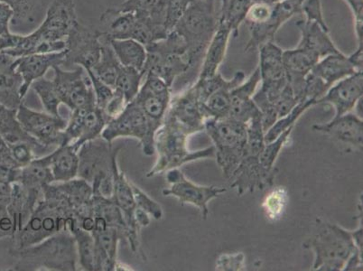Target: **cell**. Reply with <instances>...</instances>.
Returning a JSON list of instances; mask_svg holds the SVG:
<instances>
[{
	"label": "cell",
	"mask_w": 363,
	"mask_h": 271,
	"mask_svg": "<svg viewBox=\"0 0 363 271\" xmlns=\"http://www.w3.org/2000/svg\"><path fill=\"white\" fill-rule=\"evenodd\" d=\"M301 14L305 15L306 21L318 23L323 28H328L323 18L321 0H303Z\"/></svg>",
	"instance_id": "cell-54"
},
{
	"label": "cell",
	"mask_w": 363,
	"mask_h": 271,
	"mask_svg": "<svg viewBox=\"0 0 363 271\" xmlns=\"http://www.w3.org/2000/svg\"><path fill=\"white\" fill-rule=\"evenodd\" d=\"M13 18V11L5 2L0 1V36L11 33V21Z\"/></svg>",
	"instance_id": "cell-57"
},
{
	"label": "cell",
	"mask_w": 363,
	"mask_h": 271,
	"mask_svg": "<svg viewBox=\"0 0 363 271\" xmlns=\"http://www.w3.org/2000/svg\"><path fill=\"white\" fill-rule=\"evenodd\" d=\"M289 203L288 191L284 187H277L270 192L262 204V209L267 219H280Z\"/></svg>",
	"instance_id": "cell-44"
},
{
	"label": "cell",
	"mask_w": 363,
	"mask_h": 271,
	"mask_svg": "<svg viewBox=\"0 0 363 271\" xmlns=\"http://www.w3.org/2000/svg\"><path fill=\"white\" fill-rule=\"evenodd\" d=\"M132 192H133V197L135 204L138 209L146 211V213L154 220L160 221L163 218V209L157 201L152 199L147 193H145L141 188L138 187L130 181Z\"/></svg>",
	"instance_id": "cell-46"
},
{
	"label": "cell",
	"mask_w": 363,
	"mask_h": 271,
	"mask_svg": "<svg viewBox=\"0 0 363 271\" xmlns=\"http://www.w3.org/2000/svg\"><path fill=\"white\" fill-rule=\"evenodd\" d=\"M216 0H191L174 31L186 42L193 65L204 55L219 26Z\"/></svg>",
	"instance_id": "cell-5"
},
{
	"label": "cell",
	"mask_w": 363,
	"mask_h": 271,
	"mask_svg": "<svg viewBox=\"0 0 363 271\" xmlns=\"http://www.w3.org/2000/svg\"><path fill=\"white\" fill-rule=\"evenodd\" d=\"M164 118L176 122L190 136L204 131L207 120L202 105L191 87L183 94L171 99Z\"/></svg>",
	"instance_id": "cell-20"
},
{
	"label": "cell",
	"mask_w": 363,
	"mask_h": 271,
	"mask_svg": "<svg viewBox=\"0 0 363 271\" xmlns=\"http://www.w3.org/2000/svg\"><path fill=\"white\" fill-rule=\"evenodd\" d=\"M155 136L146 115L134 101L126 105L123 111L108 121L101 137L111 143L118 138H133L140 142L142 152L147 157L154 156Z\"/></svg>",
	"instance_id": "cell-9"
},
{
	"label": "cell",
	"mask_w": 363,
	"mask_h": 271,
	"mask_svg": "<svg viewBox=\"0 0 363 271\" xmlns=\"http://www.w3.org/2000/svg\"><path fill=\"white\" fill-rule=\"evenodd\" d=\"M293 128L294 127L289 128L288 131L283 132L275 140L265 144V147H264L262 153H260L259 160L262 162L263 167H266L267 170H275L274 165H275L277 158L279 156L280 151L282 150V148L288 142Z\"/></svg>",
	"instance_id": "cell-45"
},
{
	"label": "cell",
	"mask_w": 363,
	"mask_h": 271,
	"mask_svg": "<svg viewBox=\"0 0 363 271\" xmlns=\"http://www.w3.org/2000/svg\"><path fill=\"white\" fill-rule=\"evenodd\" d=\"M48 154L35 158L28 166L21 168L16 181L28 189L38 192H44L45 186L55 183Z\"/></svg>",
	"instance_id": "cell-33"
},
{
	"label": "cell",
	"mask_w": 363,
	"mask_h": 271,
	"mask_svg": "<svg viewBox=\"0 0 363 271\" xmlns=\"http://www.w3.org/2000/svg\"><path fill=\"white\" fill-rule=\"evenodd\" d=\"M259 84L260 74L259 68H257L247 81H244L230 92L229 118L247 124L252 118L262 114L253 101V95Z\"/></svg>",
	"instance_id": "cell-27"
},
{
	"label": "cell",
	"mask_w": 363,
	"mask_h": 271,
	"mask_svg": "<svg viewBox=\"0 0 363 271\" xmlns=\"http://www.w3.org/2000/svg\"><path fill=\"white\" fill-rule=\"evenodd\" d=\"M143 75L137 69L121 66L115 82L114 90L123 96L126 104H130L137 97L140 90Z\"/></svg>",
	"instance_id": "cell-41"
},
{
	"label": "cell",
	"mask_w": 363,
	"mask_h": 271,
	"mask_svg": "<svg viewBox=\"0 0 363 271\" xmlns=\"http://www.w3.org/2000/svg\"><path fill=\"white\" fill-rule=\"evenodd\" d=\"M107 39L121 65L142 71L147 59L144 45L133 39Z\"/></svg>",
	"instance_id": "cell-35"
},
{
	"label": "cell",
	"mask_w": 363,
	"mask_h": 271,
	"mask_svg": "<svg viewBox=\"0 0 363 271\" xmlns=\"http://www.w3.org/2000/svg\"><path fill=\"white\" fill-rule=\"evenodd\" d=\"M312 128L319 133L331 136L343 144L362 150L363 121L357 114L349 112L333 118L328 123L315 124Z\"/></svg>",
	"instance_id": "cell-25"
},
{
	"label": "cell",
	"mask_w": 363,
	"mask_h": 271,
	"mask_svg": "<svg viewBox=\"0 0 363 271\" xmlns=\"http://www.w3.org/2000/svg\"><path fill=\"white\" fill-rule=\"evenodd\" d=\"M75 238L76 249L78 254V264L82 270L95 271V240L90 231L77 226L72 231Z\"/></svg>",
	"instance_id": "cell-40"
},
{
	"label": "cell",
	"mask_w": 363,
	"mask_h": 271,
	"mask_svg": "<svg viewBox=\"0 0 363 271\" xmlns=\"http://www.w3.org/2000/svg\"><path fill=\"white\" fill-rule=\"evenodd\" d=\"M259 49V65L257 68L262 84L259 92L272 102L289 84L283 62V50L273 41L266 43Z\"/></svg>",
	"instance_id": "cell-15"
},
{
	"label": "cell",
	"mask_w": 363,
	"mask_h": 271,
	"mask_svg": "<svg viewBox=\"0 0 363 271\" xmlns=\"http://www.w3.org/2000/svg\"><path fill=\"white\" fill-rule=\"evenodd\" d=\"M359 71H362V48H357V50L350 56L341 52L320 59L310 74L328 92L336 82Z\"/></svg>",
	"instance_id": "cell-19"
},
{
	"label": "cell",
	"mask_w": 363,
	"mask_h": 271,
	"mask_svg": "<svg viewBox=\"0 0 363 271\" xmlns=\"http://www.w3.org/2000/svg\"><path fill=\"white\" fill-rule=\"evenodd\" d=\"M98 137L79 148L78 177L91 184L94 196L111 199L113 196L114 170L121 148Z\"/></svg>",
	"instance_id": "cell-3"
},
{
	"label": "cell",
	"mask_w": 363,
	"mask_h": 271,
	"mask_svg": "<svg viewBox=\"0 0 363 271\" xmlns=\"http://www.w3.org/2000/svg\"><path fill=\"white\" fill-rule=\"evenodd\" d=\"M16 118L29 135L49 150H54L62 144L68 121L62 116L35 111L22 102L16 110Z\"/></svg>",
	"instance_id": "cell-10"
},
{
	"label": "cell",
	"mask_w": 363,
	"mask_h": 271,
	"mask_svg": "<svg viewBox=\"0 0 363 271\" xmlns=\"http://www.w3.org/2000/svg\"><path fill=\"white\" fill-rule=\"evenodd\" d=\"M313 105H315V101L313 100H303L298 102L296 107L294 108L288 115L284 116L281 118H279V120L274 123L272 127L265 132V136H264L265 143H269V142L275 140L283 132L288 131L290 128H293L296 122L298 121V118L301 117L302 114H305V112L308 111L309 108L313 107Z\"/></svg>",
	"instance_id": "cell-42"
},
{
	"label": "cell",
	"mask_w": 363,
	"mask_h": 271,
	"mask_svg": "<svg viewBox=\"0 0 363 271\" xmlns=\"http://www.w3.org/2000/svg\"><path fill=\"white\" fill-rule=\"evenodd\" d=\"M296 26L301 34L299 48L315 52L320 59L329 55L341 52L330 38L328 28H323L318 23L306 21V19L296 23Z\"/></svg>",
	"instance_id": "cell-30"
},
{
	"label": "cell",
	"mask_w": 363,
	"mask_h": 271,
	"mask_svg": "<svg viewBox=\"0 0 363 271\" xmlns=\"http://www.w3.org/2000/svg\"><path fill=\"white\" fill-rule=\"evenodd\" d=\"M362 94L363 72L359 71L333 84L316 104L332 105L335 110L333 118H338L354 110Z\"/></svg>",
	"instance_id": "cell-22"
},
{
	"label": "cell",
	"mask_w": 363,
	"mask_h": 271,
	"mask_svg": "<svg viewBox=\"0 0 363 271\" xmlns=\"http://www.w3.org/2000/svg\"><path fill=\"white\" fill-rule=\"evenodd\" d=\"M23 79L16 70V58L0 52V104L18 110L23 102Z\"/></svg>",
	"instance_id": "cell-29"
},
{
	"label": "cell",
	"mask_w": 363,
	"mask_h": 271,
	"mask_svg": "<svg viewBox=\"0 0 363 271\" xmlns=\"http://www.w3.org/2000/svg\"><path fill=\"white\" fill-rule=\"evenodd\" d=\"M126 101H125L123 96L118 94L114 90V94L112 96L111 100L108 102L106 107L102 110L107 121H110L112 118H116L123 111L126 107Z\"/></svg>",
	"instance_id": "cell-55"
},
{
	"label": "cell",
	"mask_w": 363,
	"mask_h": 271,
	"mask_svg": "<svg viewBox=\"0 0 363 271\" xmlns=\"http://www.w3.org/2000/svg\"><path fill=\"white\" fill-rule=\"evenodd\" d=\"M23 131L22 126L16 118V110L0 104V134L2 137L6 138Z\"/></svg>",
	"instance_id": "cell-48"
},
{
	"label": "cell",
	"mask_w": 363,
	"mask_h": 271,
	"mask_svg": "<svg viewBox=\"0 0 363 271\" xmlns=\"http://www.w3.org/2000/svg\"><path fill=\"white\" fill-rule=\"evenodd\" d=\"M204 131L213 141L218 166L230 179L246 154L247 124L229 117L207 118Z\"/></svg>",
	"instance_id": "cell-6"
},
{
	"label": "cell",
	"mask_w": 363,
	"mask_h": 271,
	"mask_svg": "<svg viewBox=\"0 0 363 271\" xmlns=\"http://www.w3.org/2000/svg\"><path fill=\"white\" fill-rule=\"evenodd\" d=\"M191 0H166L167 28L171 33L186 12Z\"/></svg>",
	"instance_id": "cell-50"
},
{
	"label": "cell",
	"mask_w": 363,
	"mask_h": 271,
	"mask_svg": "<svg viewBox=\"0 0 363 271\" xmlns=\"http://www.w3.org/2000/svg\"><path fill=\"white\" fill-rule=\"evenodd\" d=\"M31 87L40 99L45 112L57 117L61 116L59 114V107L62 104V101L54 81L43 77L33 82Z\"/></svg>",
	"instance_id": "cell-43"
},
{
	"label": "cell",
	"mask_w": 363,
	"mask_h": 271,
	"mask_svg": "<svg viewBox=\"0 0 363 271\" xmlns=\"http://www.w3.org/2000/svg\"><path fill=\"white\" fill-rule=\"evenodd\" d=\"M11 182L0 181V206H8L11 199Z\"/></svg>",
	"instance_id": "cell-58"
},
{
	"label": "cell",
	"mask_w": 363,
	"mask_h": 271,
	"mask_svg": "<svg viewBox=\"0 0 363 271\" xmlns=\"http://www.w3.org/2000/svg\"><path fill=\"white\" fill-rule=\"evenodd\" d=\"M85 72H87V75L90 78L97 107L102 111L106 107L108 102L111 100L112 96L114 94V89L101 81L91 70H86Z\"/></svg>",
	"instance_id": "cell-49"
},
{
	"label": "cell",
	"mask_w": 363,
	"mask_h": 271,
	"mask_svg": "<svg viewBox=\"0 0 363 271\" xmlns=\"http://www.w3.org/2000/svg\"><path fill=\"white\" fill-rule=\"evenodd\" d=\"M13 11L11 25L28 21L38 5V0H0Z\"/></svg>",
	"instance_id": "cell-47"
},
{
	"label": "cell",
	"mask_w": 363,
	"mask_h": 271,
	"mask_svg": "<svg viewBox=\"0 0 363 271\" xmlns=\"http://www.w3.org/2000/svg\"><path fill=\"white\" fill-rule=\"evenodd\" d=\"M166 180L170 187L162 191L164 197H172L179 200L182 206L192 204L201 211L204 220L209 214L208 204L220 194L226 193L224 187L214 186H200L187 179L179 168L166 172Z\"/></svg>",
	"instance_id": "cell-11"
},
{
	"label": "cell",
	"mask_w": 363,
	"mask_h": 271,
	"mask_svg": "<svg viewBox=\"0 0 363 271\" xmlns=\"http://www.w3.org/2000/svg\"><path fill=\"white\" fill-rule=\"evenodd\" d=\"M135 220H136V223L138 226L141 228H146L150 226L151 223L150 216L146 213V211H142L141 209H138L136 207V210H135Z\"/></svg>",
	"instance_id": "cell-59"
},
{
	"label": "cell",
	"mask_w": 363,
	"mask_h": 271,
	"mask_svg": "<svg viewBox=\"0 0 363 271\" xmlns=\"http://www.w3.org/2000/svg\"><path fill=\"white\" fill-rule=\"evenodd\" d=\"M91 231L95 240V271H114L118 267V248L122 236L118 231L108 226L100 217L94 216Z\"/></svg>",
	"instance_id": "cell-23"
},
{
	"label": "cell",
	"mask_w": 363,
	"mask_h": 271,
	"mask_svg": "<svg viewBox=\"0 0 363 271\" xmlns=\"http://www.w3.org/2000/svg\"><path fill=\"white\" fill-rule=\"evenodd\" d=\"M320 57L315 52L298 48L292 50L283 51V62L285 66L286 78L291 86L296 100L299 102L306 100V78L318 64Z\"/></svg>",
	"instance_id": "cell-24"
},
{
	"label": "cell",
	"mask_w": 363,
	"mask_h": 271,
	"mask_svg": "<svg viewBox=\"0 0 363 271\" xmlns=\"http://www.w3.org/2000/svg\"><path fill=\"white\" fill-rule=\"evenodd\" d=\"M260 155L246 153L230 179V188L237 191L238 196L254 193L272 187L276 177V170H269L259 160Z\"/></svg>",
	"instance_id": "cell-17"
},
{
	"label": "cell",
	"mask_w": 363,
	"mask_h": 271,
	"mask_svg": "<svg viewBox=\"0 0 363 271\" xmlns=\"http://www.w3.org/2000/svg\"><path fill=\"white\" fill-rule=\"evenodd\" d=\"M273 6L265 3L253 2L246 16L247 24H262L272 14Z\"/></svg>",
	"instance_id": "cell-53"
},
{
	"label": "cell",
	"mask_w": 363,
	"mask_h": 271,
	"mask_svg": "<svg viewBox=\"0 0 363 271\" xmlns=\"http://www.w3.org/2000/svg\"><path fill=\"white\" fill-rule=\"evenodd\" d=\"M107 123L104 112L97 107L96 104L89 105L82 121L80 137L72 143L76 150H79L85 142L101 137Z\"/></svg>",
	"instance_id": "cell-38"
},
{
	"label": "cell",
	"mask_w": 363,
	"mask_h": 271,
	"mask_svg": "<svg viewBox=\"0 0 363 271\" xmlns=\"http://www.w3.org/2000/svg\"><path fill=\"white\" fill-rule=\"evenodd\" d=\"M48 155L52 177L56 183L78 177L79 155L74 145L59 146Z\"/></svg>",
	"instance_id": "cell-32"
},
{
	"label": "cell",
	"mask_w": 363,
	"mask_h": 271,
	"mask_svg": "<svg viewBox=\"0 0 363 271\" xmlns=\"http://www.w3.org/2000/svg\"><path fill=\"white\" fill-rule=\"evenodd\" d=\"M65 42L64 65L81 66L85 71L94 68L101 56L100 31L91 29L78 22Z\"/></svg>",
	"instance_id": "cell-12"
},
{
	"label": "cell",
	"mask_w": 363,
	"mask_h": 271,
	"mask_svg": "<svg viewBox=\"0 0 363 271\" xmlns=\"http://www.w3.org/2000/svg\"><path fill=\"white\" fill-rule=\"evenodd\" d=\"M303 247L315 254L312 270L322 271L343 270L350 257L359 250L351 231L322 219L316 220L315 233Z\"/></svg>",
	"instance_id": "cell-2"
},
{
	"label": "cell",
	"mask_w": 363,
	"mask_h": 271,
	"mask_svg": "<svg viewBox=\"0 0 363 271\" xmlns=\"http://www.w3.org/2000/svg\"><path fill=\"white\" fill-rule=\"evenodd\" d=\"M100 38L101 41L100 59H99L97 65L94 66L91 71L104 84L114 89L115 82H116L117 76L122 65L116 55H115L108 39L101 32Z\"/></svg>",
	"instance_id": "cell-36"
},
{
	"label": "cell",
	"mask_w": 363,
	"mask_h": 271,
	"mask_svg": "<svg viewBox=\"0 0 363 271\" xmlns=\"http://www.w3.org/2000/svg\"><path fill=\"white\" fill-rule=\"evenodd\" d=\"M147 59L141 74H153L162 79L172 87L174 80L193 67L184 39L176 31H172L166 38L145 45Z\"/></svg>",
	"instance_id": "cell-7"
},
{
	"label": "cell",
	"mask_w": 363,
	"mask_h": 271,
	"mask_svg": "<svg viewBox=\"0 0 363 271\" xmlns=\"http://www.w3.org/2000/svg\"><path fill=\"white\" fill-rule=\"evenodd\" d=\"M245 81L243 72H237L230 84L213 92L202 104L206 118H224L229 117L230 92Z\"/></svg>",
	"instance_id": "cell-34"
},
{
	"label": "cell",
	"mask_w": 363,
	"mask_h": 271,
	"mask_svg": "<svg viewBox=\"0 0 363 271\" xmlns=\"http://www.w3.org/2000/svg\"><path fill=\"white\" fill-rule=\"evenodd\" d=\"M54 84L62 101L72 111L86 105L96 104L90 78L85 77L84 69L79 66L74 71H65L55 66ZM89 77V76H88Z\"/></svg>",
	"instance_id": "cell-14"
},
{
	"label": "cell",
	"mask_w": 363,
	"mask_h": 271,
	"mask_svg": "<svg viewBox=\"0 0 363 271\" xmlns=\"http://www.w3.org/2000/svg\"><path fill=\"white\" fill-rule=\"evenodd\" d=\"M157 0H125L117 6H111L115 11L147 15Z\"/></svg>",
	"instance_id": "cell-52"
},
{
	"label": "cell",
	"mask_w": 363,
	"mask_h": 271,
	"mask_svg": "<svg viewBox=\"0 0 363 271\" xmlns=\"http://www.w3.org/2000/svg\"><path fill=\"white\" fill-rule=\"evenodd\" d=\"M252 3L253 0H227L222 3L220 23H223L229 28L234 38L239 34L240 26L245 21Z\"/></svg>",
	"instance_id": "cell-39"
},
{
	"label": "cell",
	"mask_w": 363,
	"mask_h": 271,
	"mask_svg": "<svg viewBox=\"0 0 363 271\" xmlns=\"http://www.w3.org/2000/svg\"><path fill=\"white\" fill-rule=\"evenodd\" d=\"M303 0H281L273 6L272 14L262 24H247L250 40L245 52L255 50L267 42H272L279 28L289 19L296 14H301Z\"/></svg>",
	"instance_id": "cell-18"
},
{
	"label": "cell",
	"mask_w": 363,
	"mask_h": 271,
	"mask_svg": "<svg viewBox=\"0 0 363 271\" xmlns=\"http://www.w3.org/2000/svg\"><path fill=\"white\" fill-rule=\"evenodd\" d=\"M189 134L176 122L164 118L163 124L155 136V148L157 160L146 177L151 178L167 171L179 168L192 162L216 157L213 146L197 151H190L187 148Z\"/></svg>",
	"instance_id": "cell-4"
},
{
	"label": "cell",
	"mask_w": 363,
	"mask_h": 271,
	"mask_svg": "<svg viewBox=\"0 0 363 271\" xmlns=\"http://www.w3.org/2000/svg\"><path fill=\"white\" fill-rule=\"evenodd\" d=\"M354 16L355 31L357 35L358 48H362L363 0H345Z\"/></svg>",
	"instance_id": "cell-56"
},
{
	"label": "cell",
	"mask_w": 363,
	"mask_h": 271,
	"mask_svg": "<svg viewBox=\"0 0 363 271\" xmlns=\"http://www.w3.org/2000/svg\"><path fill=\"white\" fill-rule=\"evenodd\" d=\"M230 35L232 31L229 28L223 23H219L216 34L213 35L204 52L202 70L198 78H211L219 72L218 70L225 57Z\"/></svg>",
	"instance_id": "cell-31"
},
{
	"label": "cell",
	"mask_w": 363,
	"mask_h": 271,
	"mask_svg": "<svg viewBox=\"0 0 363 271\" xmlns=\"http://www.w3.org/2000/svg\"><path fill=\"white\" fill-rule=\"evenodd\" d=\"M77 24L74 0H54L44 22L31 34L39 42L65 40Z\"/></svg>",
	"instance_id": "cell-16"
},
{
	"label": "cell",
	"mask_w": 363,
	"mask_h": 271,
	"mask_svg": "<svg viewBox=\"0 0 363 271\" xmlns=\"http://www.w3.org/2000/svg\"><path fill=\"white\" fill-rule=\"evenodd\" d=\"M94 216L100 217L108 226L114 228L121 234L122 239L126 240L128 227L123 214L120 207L112 199L94 196Z\"/></svg>",
	"instance_id": "cell-37"
},
{
	"label": "cell",
	"mask_w": 363,
	"mask_h": 271,
	"mask_svg": "<svg viewBox=\"0 0 363 271\" xmlns=\"http://www.w3.org/2000/svg\"><path fill=\"white\" fill-rule=\"evenodd\" d=\"M65 52L38 54L16 58V70L23 79L22 97L25 98L35 80L44 77L49 69L65 65Z\"/></svg>",
	"instance_id": "cell-26"
},
{
	"label": "cell",
	"mask_w": 363,
	"mask_h": 271,
	"mask_svg": "<svg viewBox=\"0 0 363 271\" xmlns=\"http://www.w3.org/2000/svg\"><path fill=\"white\" fill-rule=\"evenodd\" d=\"M351 233L356 247L362 253V217L361 218V221H359L358 229L351 231Z\"/></svg>",
	"instance_id": "cell-60"
},
{
	"label": "cell",
	"mask_w": 363,
	"mask_h": 271,
	"mask_svg": "<svg viewBox=\"0 0 363 271\" xmlns=\"http://www.w3.org/2000/svg\"><path fill=\"white\" fill-rule=\"evenodd\" d=\"M123 214L125 221L128 227V236L126 240L130 244V250L133 253H140V228L135 220V204L133 192H132L130 181L128 179L126 175L120 170L118 164L114 170V188L113 196L111 198Z\"/></svg>",
	"instance_id": "cell-21"
},
{
	"label": "cell",
	"mask_w": 363,
	"mask_h": 271,
	"mask_svg": "<svg viewBox=\"0 0 363 271\" xmlns=\"http://www.w3.org/2000/svg\"><path fill=\"white\" fill-rule=\"evenodd\" d=\"M43 197L44 192L28 189L21 182H13L11 199L6 206L13 221V236L25 226Z\"/></svg>",
	"instance_id": "cell-28"
},
{
	"label": "cell",
	"mask_w": 363,
	"mask_h": 271,
	"mask_svg": "<svg viewBox=\"0 0 363 271\" xmlns=\"http://www.w3.org/2000/svg\"><path fill=\"white\" fill-rule=\"evenodd\" d=\"M134 101L146 115L152 130H160L172 99L171 87L156 75L147 74Z\"/></svg>",
	"instance_id": "cell-13"
},
{
	"label": "cell",
	"mask_w": 363,
	"mask_h": 271,
	"mask_svg": "<svg viewBox=\"0 0 363 271\" xmlns=\"http://www.w3.org/2000/svg\"><path fill=\"white\" fill-rule=\"evenodd\" d=\"M16 263L12 270L75 271L78 270V254L75 238L69 231H62L40 243L25 249L9 250Z\"/></svg>",
	"instance_id": "cell-1"
},
{
	"label": "cell",
	"mask_w": 363,
	"mask_h": 271,
	"mask_svg": "<svg viewBox=\"0 0 363 271\" xmlns=\"http://www.w3.org/2000/svg\"><path fill=\"white\" fill-rule=\"evenodd\" d=\"M216 270L223 271L245 270V255L242 253L220 254L216 260Z\"/></svg>",
	"instance_id": "cell-51"
},
{
	"label": "cell",
	"mask_w": 363,
	"mask_h": 271,
	"mask_svg": "<svg viewBox=\"0 0 363 271\" xmlns=\"http://www.w3.org/2000/svg\"><path fill=\"white\" fill-rule=\"evenodd\" d=\"M77 226L74 218L50 201L42 199L22 229L11 237L9 250L35 245L62 231H72Z\"/></svg>",
	"instance_id": "cell-8"
}]
</instances>
